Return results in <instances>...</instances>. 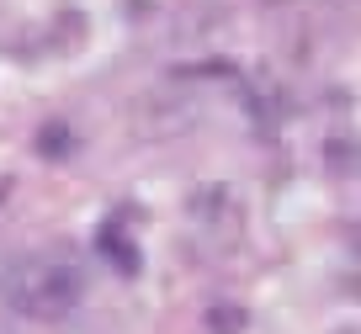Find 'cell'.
<instances>
[{
	"label": "cell",
	"mask_w": 361,
	"mask_h": 334,
	"mask_svg": "<svg viewBox=\"0 0 361 334\" xmlns=\"http://www.w3.org/2000/svg\"><path fill=\"white\" fill-rule=\"evenodd\" d=\"M0 292L16 313L37 323H54V318H69L85 297V276H80L75 260L64 255H22L0 271Z\"/></svg>",
	"instance_id": "cell-1"
},
{
	"label": "cell",
	"mask_w": 361,
	"mask_h": 334,
	"mask_svg": "<svg viewBox=\"0 0 361 334\" xmlns=\"http://www.w3.org/2000/svg\"><path fill=\"white\" fill-rule=\"evenodd\" d=\"M123 223H128V212H112V218L96 228V249H102V255L112 260L123 276H138V266H144V260H138V245H133V239H123Z\"/></svg>",
	"instance_id": "cell-2"
},
{
	"label": "cell",
	"mask_w": 361,
	"mask_h": 334,
	"mask_svg": "<svg viewBox=\"0 0 361 334\" xmlns=\"http://www.w3.org/2000/svg\"><path fill=\"white\" fill-rule=\"evenodd\" d=\"M69 149V128L64 123H48L43 133H37V154H64Z\"/></svg>",
	"instance_id": "cell-3"
},
{
	"label": "cell",
	"mask_w": 361,
	"mask_h": 334,
	"mask_svg": "<svg viewBox=\"0 0 361 334\" xmlns=\"http://www.w3.org/2000/svg\"><path fill=\"white\" fill-rule=\"evenodd\" d=\"M335 334H356V329H335Z\"/></svg>",
	"instance_id": "cell-4"
}]
</instances>
